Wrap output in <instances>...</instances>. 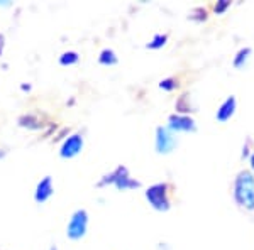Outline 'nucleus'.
<instances>
[{
  "label": "nucleus",
  "instance_id": "1",
  "mask_svg": "<svg viewBox=\"0 0 254 250\" xmlns=\"http://www.w3.org/2000/svg\"><path fill=\"white\" fill-rule=\"evenodd\" d=\"M236 201L248 210H254V178L249 171H243L237 176Z\"/></svg>",
  "mask_w": 254,
  "mask_h": 250
},
{
  "label": "nucleus",
  "instance_id": "2",
  "mask_svg": "<svg viewBox=\"0 0 254 250\" xmlns=\"http://www.w3.org/2000/svg\"><path fill=\"white\" fill-rule=\"evenodd\" d=\"M146 198L151 203V206L159 211H166L170 208V200H168V186L165 183H158L151 186L146 191Z\"/></svg>",
  "mask_w": 254,
  "mask_h": 250
},
{
  "label": "nucleus",
  "instance_id": "3",
  "mask_svg": "<svg viewBox=\"0 0 254 250\" xmlns=\"http://www.w3.org/2000/svg\"><path fill=\"white\" fill-rule=\"evenodd\" d=\"M87 227H88V215L85 210H78L73 213L71 220L68 223L66 228V235L71 240H78L87 233Z\"/></svg>",
  "mask_w": 254,
  "mask_h": 250
},
{
  "label": "nucleus",
  "instance_id": "4",
  "mask_svg": "<svg viewBox=\"0 0 254 250\" xmlns=\"http://www.w3.org/2000/svg\"><path fill=\"white\" fill-rule=\"evenodd\" d=\"M105 183H114L119 190H129V188H139V186H141V183L134 181V179H130L129 176H127L126 167H119V169L114 171L110 176H107V178H105L100 184H105Z\"/></svg>",
  "mask_w": 254,
  "mask_h": 250
},
{
  "label": "nucleus",
  "instance_id": "5",
  "mask_svg": "<svg viewBox=\"0 0 254 250\" xmlns=\"http://www.w3.org/2000/svg\"><path fill=\"white\" fill-rule=\"evenodd\" d=\"M176 146V137L171 134L170 129H165V127H159L156 132V149L158 152H170L171 149Z\"/></svg>",
  "mask_w": 254,
  "mask_h": 250
},
{
  "label": "nucleus",
  "instance_id": "6",
  "mask_svg": "<svg viewBox=\"0 0 254 250\" xmlns=\"http://www.w3.org/2000/svg\"><path fill=\"white\" fill-rule=\"evenodd\" d=\"M83 147V137L78 134L68 137L61 146V157H75Z\"/></svg>",
  "mask_w": 254,
  "mask_h": 250
},
{
  "label": "nucleus",
  "instance_id": "7",
  "mask_svg": "<svg viewBox=\"0 0 254 250\" xmlns=\"http://www.w3.org/2000/svg\"><path fill=\"white\" fill-rule=\"evenodd\" d=\"M51 195H53V181H51V178H49V176H46L43 181H39L38 188H36L34 198H36V201H38V203H44V201H48V200L51 198Z\"/></svg>",
  "mask_w": 254,
  "mask_h": 250
},
{
  "label": "nucleus",
  "instance_id": "8",
  "mask_svg": "<svg viewBox=\"0 0 254 250\" xmlns=\"http://www.w3.org/2000/svg\"><path fill=\"white\" fill-rule=\"evenodd\" d=\"M170 129H173V130H193L195 124L190 117L171 115L170 117Z\"/></svg>",
  "mask_w": 254,
  "mask_h": 250
},
{
  "label": "nucleus",
  "instance_id": "9",
  "mask_svg": "<svg viewBox=\"0 0 254 250\" xmlns=\"http://www.w3.org/2000/svg\"><path fill=\"white\" fill-rule=\"evenodd\" d=\"M234 108H236V98L229 97L222 103V106L219 108V112H217V120H220V122L229 120L232 113H234Z\"/></svg>",
  "mask_w": 254,
  "mask_h": 250
},
{
  "label": "nucleus",
  "instance_id": "10",
  "mask_svg": "<svg viewBox=\"0 0 254 250\" xmlns=\"http://www.w3.org/2000/svg\"><path fill=\"white\" fill-rule=\"evenodd\" d=\"M98 61H100L102 64H105V66H114V64H117V56L112 49H104Z\"/></svg>",
  "mask_w": 254,
  "mask_h": 250
},
{
  "label": "nucleus",
  "instance_id": "11",
  "mask_svg": "<svg viewBox=\"0 0 254 250\" xmlns=\"http://www.w3.org/2000/svg\"><path fill=\"white\" fill-rule=\"evenodd\" d=\"M78 59H80V56L76 54L75 51H68V52H63V54H61L60 63L63 64V66H69V64L78 63Z\"/></svg>",
  "mask_w": 254,
  "mask_h": 250
},
{
  "label": "nucleus",
  "instance_id": "12",
  "mask_svg": "<svg viewBox=\"0 0 254 250\" xmlns=\"http://www.w3.org/2000/svg\"><path fill=\"white\" fill-rule=\"evenodd\" d=\"M19 124L22 127H31V129H39L41 124L38 122V118H34L32 115H24L19 118Z\"/></svg>",
  "mask_w": 254,
  "mask_h": 250
},
{
  "label": "nucleus",
  "instance_id": "13",
  "mask_svg": "<svg viewBox=\"0 0 254 250\" xmlns=\"http://www.w3.org/2000/svg\"><path fill=\"white\" fill-rule=\"evenodd\" d=\"M166 41H168V36H166V34H158V36H154V39L151 41L149 44H147V48H151V49H159V48L165 46Z\"/></svg>",
  "mask_w": 254,
  "mask_h": 250
},
{
  "label": "nucleus",
  "instance_id": "14",
  "mask_svg": "<svg viewBox=\"0 0 254 250\" xmlns=\"http://www.w3.org/2000/svg\"><path fill=\"white\" fill-rule=\"evenodd\" d=\"M249 54H251V49H249V48L241 49L239 54H237V58L234 59V64H236V66H237V68L243 66V63H246V59L249 58Z\"/></svg>",
  "mask_w": 254,
  "mask_h": 250
},
{
  "label": "nucleus",
  "instance_id": "15",
  "mask_svg": "<svg viewBox=\"0 0 254 250\" xmlns=\"http://www.w3.org/2000/svg\"><path fill=\"white\" fill-rule=\"evenodd\" d=\"M159 87H161L163 90H168V92H171V90H175L176 87H178V83H176L173 78H168V80H163L161 83H159Z\"/></svg>",
  "mask_w": 254,
  "mask_h": 250
},
{
  "label": "nucleus",
  "instance_id": "16",
  "mask_svg": "<svg viewBox=\"0 0 254 250\" xmlns=\"http://www.w3.org/2000/svg\"><path fill=\"white\" fill-rule=\"evenodd\" d=\"M229 5H231V2H227V0H222V2H219L215 5V12H217V14H222V12L227 9Z\"/></svg>",
  "mask_w": 254,
  "mask_h": 250
},
{
  "label": "nucleus",
  "instance_id": "17",
  "mask_svg": "<svg viewBox=\"0 0 254 250\" xmlns=\"http://www.w3.org/2000/svg\"><path fill=\"white\" fill-rule=\"evenodd\" d=\"M2 49H3V36L0 34V54H2Z\"/></svg>",
  "mask_w": 254,
  "mask_h": 250
},
{
  "label": "nucleus",
  "instance_id": "18",
  "mask_svg": "<svg viewBox=\"0 0 254 250\" xmlns=\"http://www.w3.org/2000/svg\"><path fill=\"white\" fill-rule=\"evenodd\" d=\"M251 167H253V171H254V154L251 155Z\"/></svg>",
  "mask_w": 254,
  "mask_h": 250
},
{
  "label": "nucleus",
  "instance_id": "19",
  "mask_svg": "<svg viewBox=\"0 0 254 250\" xmlns=\"http://www.w3.org/2000/svg\"><path fill=\"white\" fill-rule=\"evenodd\" d=\"M2 155H3V154H2V152H0V157H2Z\"/></svg>",
  "mask_w": 254,
  "mask_h": 250
},
{
  "label": "nucleus",
  "instance_id": "20",
  "mask_svg": "<svg viewBox=\"0 0 254 250\" xmlns=\"http://www.w3.org/2000/svg\"><path fill=\"white\" fill-rule=\"evenodd\" d=\"M51 250H56V249H55V247H53V249H51Z\"/></svg>",
  "mask_w": 254,
  "mask_h": 250
}]
</instances>
